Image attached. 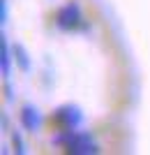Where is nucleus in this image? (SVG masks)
I'll use <instances>...</instances> for the list:
<instances>
[{"instance_id": "f257e3e1", "label": "nucleus", "mask_w": 150, "mask_h": 155, "mask_svg": "<svg viewBox=\"0 0 150 155\" xmlns=\"http://www.w3.org/2000/svg\"><path fill=\"white\" fill-rule=\"evenodd\" d=\"M56 143H60L67 153L72 155H97L99 153V143L95 141V137L90 132H76V130H69V132H62L53 139Z\"/></svg>"}, {"instance_id": "f03ea898", "label": "nucleus", "mask_w": 150, "mask_h": 155, "mask_svg": "<svg viewBox=\"0 0 150 155\" xmlns=\"http://www.w3.org/2000/svg\"><path fill=\"white\" fill-rule=\"evenodd\" d=\"M56 26L60 28V30H78V28H90L85 26L83 21V12H81V5H78L76 0H69V2H65V5L60 7L58 12H56Z\"/></svg>"}, {"instance_id": "7ed1b4c3", "label": "nucleus", "mask_w": 150, "mask_h": 155, "mask_svg": "<svg viewBox=\"0 0 150 155\" xmlns=\"http://www.w3.org/2000/svg\"><path fill=\"white\" fill-rule=\"evenodd\" d=\"M53 120L60 127V132H69V130H76L83 123V111L78 109L76 104H62V107L56 109Z\"/></svg>"}, {"instance_id": "20e7f679", "label": "nucleus", "mask_w": 150, "mask_h": 155, "mask_svg": "<svg viewBox=\"0 0 150 155\" xmlns=\"http://www.w3.org/2000/svg\"><path fill=\"white\" fill-rule=\"evenodd\" d=\"M21 125H23V130H28V132H39L42 125H44L42 111L30 102L23 104V107H21Z\"/></svg>"}, {"instance_id": "39448f33", "label": "nucleus", "mask_w": 150, "mask_h": 155, "mask_svg": "<svg viewBox=\"0 0 150 155\" xmlns=\"http://www.w3.org/2000/svg\"><path fill=\"white\" fill-rule=\"evenodd\" d=\"M12 56H14V63H16V67H19L21 72H30L33 63H30L28 49L21 44V42H14V44H12Z\"/></svg>"}, {"instance_id": "423d86ee", "label": "nucleus", "mask_w": 150, "mask_h": 155, "mask_svg": "<svg viewBox=\"0 0 150 155\" xmlns=\"http://www.w3.org/2000/svg\"><path fill=\"white\" fill-rule=\"evenodd\" d=\"M12 49H9V44H7L5 35L0 37V67H2V77H9L12 74Z\"/></svg>"}, {"instance_id": "0eeeda50", "label": "nucleus", "mask_w": 150, "mask_h": 155, "mask_svg": "<svg viewBox=\"0 0 150 155\" xmlns=\"http://www.w3.org/2000/svg\"><path fill=\"white\" fill-rule=\"evenodd\" d=\"M12 146H14V153H19V155H26L28 150H26V141H23V137L14 130L12 132Z\"/></svg>"}, {"instance_id": "6e6552de", "label": "nucleus", "mask_w": 150, "mask_h": 155, "mask_svg": "<svg viewBox=\"0 0 150 155\" xmlns=\"http://www.w3.org/2000/svg\"><path fill=\"white\" fill-rule=\"evenodd\" d=\"M0 21L7 23V0H0Z\"/></svg>"}, {"instance_id": "1a4fd4ad", "label": "nucleus", "mask_w": 150, "mask_h": 155, "mask_svg": "<svg viewBox=\"0 0 150 155\" xmlns=\"http://www.w3.org/2000/svg\"><path fill=\"white\" fill-rule=\"evenodd\" d=\"M5 97L9 100V102L16 97V93H14V86H12V84H5Z\"/></svg>"}]
</instances>
